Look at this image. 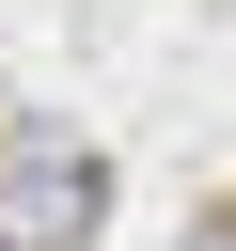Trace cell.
<instances>
[{
    "label": "cell",
    "instance_id": "obj_1",
    "mask_svg": "<svg viewBox=\"0 0 236 251\" xmlns=\"http://www.w3.org/2000/svg\"><path fill=\"white\" fill-rule=\"evenodd\" d=\"M94 220H110V157L94 141H0V251H94Z\"/></svg>",
    "mask_w": 236,
    "mask_h": 251
},
{
    "label": "cell",
    "instance_id": "obj_2",
    "mask_svg": "<svg viewBox=\"0 0 236 251\" xmlns=\"http://www.w3.org/2000/svg\"><path fill=\"white\" fill-rule=\"evenodd\" d=\"M189 251H236V204H220V220H189Z\"/></svg>",
    "mask_w": 236,
    "mask_h": 251
}]
</instances>
